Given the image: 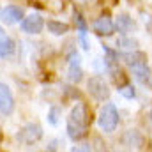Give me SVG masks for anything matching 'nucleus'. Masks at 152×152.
<instances>
[{"label": "nucleus", "instance_id": "16", "mask_svg": "<svg viewBox=\"0 0 152 152\" xmlns=\"http://www.w3.org/2000/svg\"><path fill=\"white\" fill-rule=\"evenodd\" d=\"M75 23H76V28L80 30V34H87V30H88V27H87V21L83 20V16L78 12V11H75Z\"/></svg>", "mask_w": 152, "mask_h": 152}, {"label": "nucleus", "instance_id": "15", "mask_svg": "<svg viewBox=\"0 0 152 152\" xmlns=\"http://www.w3.org/2000/svg\"><path fill=\"white\" fill-rule=\"evenodd\" d=\"M83 78V71L80 67V62H69V80L73 83H80Z\"/></svg>", "mask_w": 152, "mask_h": 152}, {"label": "nucleus", "instance_id": "13", "mask_svg": "<svg viewBox=\"0 0 152 152\" xmlns=\"http://www.w3.org/2000/svg\"><path fill=\"white\" fill-rule=\"evenodd\" d=\"M48 27V32H51L53 36H66L69 32V25L67 23H62V21H48L46 23Z\"/></svg>", "mask_w": 152, "mask_h": 152}, {"label": "nucleus", "instance_id": "5", "mask_svg": "<svg viewBox=\"0 0 152 152\" xmlns=\"http://www.w3.org/2000/svg\"><path fill=\"white\" fill-rule=\"evenodd\" d=\"M23 9L16 7V5H5L0 9V21L5 25H14V23H21L23 20Z\"/></svg>", "mask_w": 152, "mask_h": 152}, {"label": "nucleus", "instance_id": "8", "mask_svg": "<svg viewBox=\"0 0 152 152\" xmlns=\"http://www.w3.org/2000/svg\"><path fill=\"white\" fill-rule=\"evenodd\" d=\"M122 145L126 149H140L143 145V136L138 129H127L122 136Z\"/></svg>", "mask_w": 152, "mask_h": 152}, {"label": "nucleus", "instance_id": "9", "mask_svg": "<svg viewBox=\"0 0 152 152\" xmlns=\"http://www.w3.org/2000/svg\"><path fill=\"white\" fill-rule=\"evenodd\" d=\"M94 30H96L99 36H112L115 32V23L112 21L110 16L103 14V16H99V18L94 21Z\"/></svg>", "mask_w": 152, "mask_h": 152}, {"label": "nucleus", "instance_id": "18", "mask_svg": "<svg viewBox=\"0 0 152 152\" xmlns=\"http://www.w3.org/2000/svg\"><path fill=\"white\" fill-rule=\"evenodd\" d=\"M118 94L124 96V97H127V99H133V97L136 96L133 85H122V87H118Z\"/></svg>", "mask_w": 152, "mask_h": 152}, {"label": "nucleus", "instance_id": "19", "mask_svg": "<svg viewBox=\"0 0 152 152\" xmlns=\"http://www.w3.org/2000/svg\"><path fill=\"white\" fill-rule=\"evenodd\" d=\"M58 115H60V110H58L57 106H51L50 112H48V122H50L51 126H57V124H58Z\"/></svg>", "mask_w": 152, "mask_h": 152}, {"label": "nucleus", "instance_id": "6", "mask_svg": "<svg viewBox=\"0 0 152 152\" xmlns=\"http://www.w3.org/2000/svg\"><path fill=\"white\" fill-rule=\"evenodd\" d=\"M42 28H44V20L39 14H30V16H25L21 20V30L25 34L36 36V34H41L42 32Z\"/></svg>", "mask_w": 152, "mask_h": 152}, {"label": "nucleus", "instance_id": "3", "mask_svg": "<svg viewBox=\"0 0 152 152\" xmlns=\"http://www.w3.org/2000/svg\"><path fill=\"white\" fill-rule=\"evenodd\" d=\"M87 90H88V94H90L96 101L104 103V101L110 99V87H108V83H106L101 76H92V78L87 81Z\"/></svg>", "mask_w": 152, "mask_h": 152}, {"label": "nucleus", "instance_id": "10", "mask_svg": "<svg viewBox=\"0 0 152 152\" xmlns=\"http://www.w3.org/2000/svg\"><path fill=\"white\" fill-rule=\"evenodd\" d=\"M129 67L133 66H138V64H147V55L143 51H138V50H131V51H126V53H120L118 55Z\"/></svg>", "mask_w": 152, "mask_h": 152}, {"label": "nucleus", "instance_id": "7", "mask_svg": "<svg viewBox=\"0 0 152 152\" xmlns=\"http://www.w3.org/2000/svg\"><path fill=\"white\" fill-rule=\"evenodd\" d=\"M14 110V97L11 88L0 81V113L4 115H11Z\"/></svg>", "mask_w": 152, "mask_h": 152}, {"label": "nucleus", "instance_id": "17", "mask_svg": "<svg viewBox=\"0 0 152 152\" xmlns=\"http://www.w3.org/2000/svg\"><path fill=\"white\" fill-rule=\"evenodd\" d=\"M117 46H122V48H127V50H136L138 46V41L131 37H120L117 41Z\"/></svg>", "mask_w": 152, "mask_h": 152}, {"label": "nucleus", "instance_id": "1", "mask_svg": "<svg viewBox=\"0 0 152 152\" xmlns=\"http://www.w3.org/2000/svg\"><path fill=\"white\" fill-rule=\"evenodd\" d=\"M87 124H88L87 106L83 103H78L67 117V136L73 142H80L87 134Z\"/></svg>", "mask_w": 152, "mask_h": 152}, {"label": "nucleus", "instance_id": "12", "mask_svg": "<svg viewBox=\"0 0 152 152\" xmlns=\"http://www.w3.org/2000/svg\"><path fill=\"white\" fill-rule=\"evenodd\" d=\"M16 50V44L14 41L7 36H0V58H7L14 53Z\"/></svg>", "mask_w": 152, "mask_h": 152}, {"label": "nucleus", "instance_id": "21", "mask_svg": "<svg viewBox=\"0 0 152 152\" xmlns=\"http://www.w3.org/2000/svg\"><path fill=\"white\" fill-rule=\"evenodd\" d=\"M145 83H147V85L152 88V75H149V78H147V81H145Z\"/></svg>", "mask_w": 152, "mask_h": 152}, {"label": "nucleus", "instance_id": "11", "mask_svg": "<svg viewBox=\"0 0 152 152\" xmlns=\"http://www.w3.org/2000/svg\"><path fill=\"white\" fill-rule=\"evenodd\" d=\"M115 28L120 32V34H129L134 30V21L131 16L127 14H120L117 20H115Z\"/></svg>", "mask_w": 152, "mask_h": 152}, {"label": "nucleus", "instance_id": "14", "mask_svg": "<svg viewBox=\"0 0 152 152\" xmlns=\"http://www.w3.org/2000/svg\"><path fill=\"white\" fill-rule=\"evenodd\" d=\"M131 69V73L133 76L138 80V81H142V83H145L147 81V78L151 75V71H149V66L147 64H138V66H133V67H129Z\"/></svg>", "mask_w": 152, "mask_h": 152}, {"label": "nucleus", "instance_id": "20", "mask_svg": "<svg viewBox=\"0 0 152 152\" xmlns=\"http://www.w3.org/2000/svg\"><path fill=\"white\" fill-rule=\"evenodd\" d=\"M71 151L73 152H76V151H92V147H90V143H85V145H80V147H73Z\"/></svg>", "mask_w": 152, "mask_h": 152}, {"label": "nucleus", "instance_id": "4", "mask_svg": "<svg viewBox=\"0 0 152 152\" xmlns=\"http://www.w3.org/2000/svg\"><path fill=\"white\" fill-rule=\"evenodd\" d=\"M16 138L25 143V145H30V143H36L42 138V127L39 124H27L25 127L20 129V133L16 134Z\"/></svg>", "mask_w": 152, "mask_h": 152}, {"label": "nucleus", "instance_id": "2", "mask_svg": "<svg viewBox=\"0 0 152 152\" xmlns=\"http://www.w3.org/2000/svg\"><path fill=\"white\" fill-rule=\"evenodd\" d=\"M97 124L104 133H113L118 126V112L115 108L113 103H106L101 110H99V117H97Z\"/></svg>", "mask_w": 152, "mask_h": 152}]
</instances>
